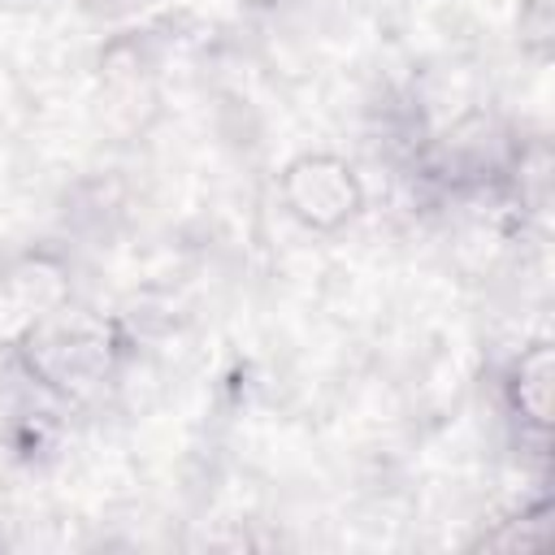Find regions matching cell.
<instances>
[{
  "mask_svg": "<svg viewBox=\"0 0 555 555\" xmlns=\"http://www.w3.org/2000/svg\"><path fill=\"white\" fill-rule=\"evenodd\" d=\"M304 169L312 173V182H308V195H304V199H295V204H299V212H308V217H317V221H334V217L351 212L356 195H330V186L351 182L338 165H330V160H308Z\"/></svg>",
  "mask_w": 555,
  "mask_h": 555,
  "instance_id": "obj_1",
  "label": "cell"
}]
</instances>
